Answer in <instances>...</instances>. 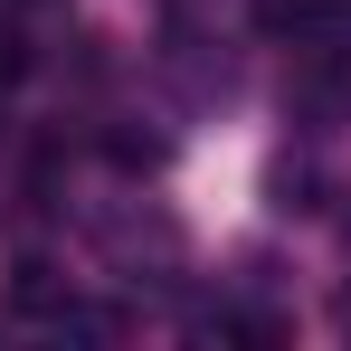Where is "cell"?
I'll list each match as a JSON object with an SVG mask.
<instances>
[{
    "label": "cell",
    "mask_w": 351,
    "mask_h": 351,
    "mask_svg": "<svg viewBox=\"0 0 351 351\" xmlns=\"http://www.w3.org/2000/svg\"><path fill=\"white\" fill-rule=\"evenodd\" d=\"M266 29L313 48V58H342L351 48V0H266Z\"/></svg>",
    "instance_id": "6da1fadb"
},
{
    "label": "cell",
    "mask_w": 351,
    "mask_h": 351,
    "mask_svg": "<svg viewBox=\"0 0 351 351\" xmlns=\"http://www.w3.org/2000/svg\"><path fill=\"white\" fill-rule=\"evenodd\" d=\"M105 247H114V266H143V256L171 266V256H180V228H171V219H105Z\"/></svg>",
    "instance_id": "7a4b0ae2"
},
{
    "label": "cell",
    "mask_w": 351,
    "mask_h": 351,
    "mask_svg": "<svg viewBox=\"0 0 351 351\" xmlns=\"http://www.w3.org/2000/svg\"><path fill=\"white\" fill-rule=\"evenodd\" d=\"M10 304H19V313H66V285H58V266L19 256V266H10Z\"/></svg>",
    "instance_id": "3957f363"
},
{
    "label": "cell",
    "mask_w": 351,
    "mask_h": 351,
    "mask_svg": "<svg viewBox=\"0 0 351 351\" xmlns=\"http://www.w3.org/2000/svg\"><path fill=\"white\" fill-rule=\"evenodd\" d=\"M199 332H209V342H256V351H276V342H285V313H209Z\"/></svg>",
    "instance_id": "277c9868"
},
{
    "label": "cell",
    "mask_w": 351,
    "mask_h": 351,
    "mask_svg": "<svg viewBox=\"0 0 351 351\" xmlns=\"http://www.w3.org/2000/svg\"><path fill=\"white\" fill-rule=\"evenodd\" d=\"M342 332H351V304H342Z\"/></svg>",
    "instance_id": "5b68a950"
}]
</instances>
